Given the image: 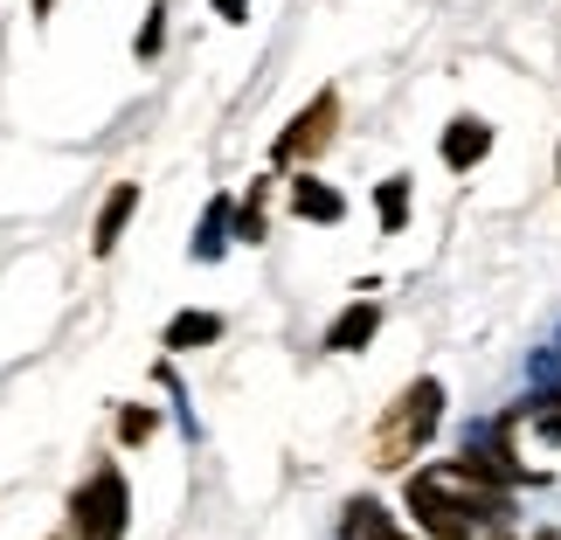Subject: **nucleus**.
<instances>
[{
	"instance_id": "1",
	"label": "nucleus",
	"mask_w": 561,
	"mask_h": 540,
	"mask_svg": "<svg viewBox=\"0 0 561 540\" xmlns=\"http://www.w3.org/2000/svg\"><path fill=\"white\" fill-rule=\"evenodd\" d=\"M409 513L430 540H471L479 520H506V492H485L465 464H423L409 479Z\"/></svg>"
},
{
	"instance_id": "2",
	"label": "nucleus",
	"mask_w": 561,
	"mask_h": 540,
	"mask_svg": "<svg viewBox=\"0 0 561 540\" xmlns=\"http://www.w3.org/2000/svg\"><path fill=\"white\" fill-rule=\"evenodd\" d=\"M437 423H444V381H430V375L409 381L375 423V464H388V471L416 464V450L437 437Z\"/></svg>"
},
{
	"instance_id": "3",
	"label": "nucleus",
	"mask_w": 561,
	"mask_h": 540,
	"mask_svg": "<svg viewBox=\"0 0 561 540\" xmlns=\"http://www.w3.org/2000/svg\"><path fill=\"white\" fill-rule=\"evenodd\" d=\"M125 520H133V492H125V471L104 464L70 492V533L77 540H125Z\"/></svg>"
},
{
	"instance_id": "4",
	"label": "nucleus",
	"mask_w": 561,
	"mask_h": 540,
	"mask_svg": "<svg viewBox=\"0 0 561 540\" xmlns=\"http://www.w3.org/2000/svg\"><path fill=\"white\" fill-rule=\"evenodd\" d=\"M333 133H340V91H319L306 112H298L285 133H277V160H285V166H291V160H319V153L333 146Z\"/></svg>"
},
{
	"instance_id": "5",
	"label": "nucleus",
	"mask_w": 561,
	"mask_h": 540,
	"mask_svg": "<svg viewBox=\"0 0 561 540\" xmlns=\"http://www.w3.org/2000/svg\"><path fill=\"white\" fill-rule=\"evenodd\" d=\"M133 208H139V181H112V194H104V208H98V222H91V250H98V256L118 250V235H125V222H133Z\"/></svg>"
},
{
	"instance_id": "6",
	"label": "nucleus",
	"mask_w": 561,
	"mask_h": 540,
	"mask_svg": "<svg viewBox=\"0 0 561 540\" xmlns=\"http://www.w3.org/2000/svg\"><path fill=\"white\" fill-rule=\"evenodd\" d=\"M485 153H492V125L485 118H450L444 125V166L450 174H471Z\"/></svg>"
},
{
	"instance_id": "7",
	"label": "nucleus",
	"mask_w": 561,
	"mask_h": 540,
	"mask_svg": "<svg viewBox=\"0 0 561 540\" xmlns=\"http://www.w3.org/2000/svg\"><path fill=\"white\" fill-rule=\"evenodd\" d=\"M375 333H381V306H375V298H354V306L327 326V354H360Z\"/></svg>"
},
{
	"instance_id": "8",
	"label": "nucleus",
	"mask_w": 561,
	"mask_h": 540,
	"mask_svg": "<svg viewBox=\"0 0 561 540\" xmlns=\"http://www.w3.org/2000/svg\"><path fill=\"white\" fill-rule=\"evenodd\" d=\"M291 208H298V222H319V229H333L340 215H347V202H340L327 181H312V174L291 181Z\"/></svg>"
},
{
	"instance_id": "9",
	"label": "nucleus",
	"mask_w": 561,
	"mask_h": 540,
	"mask_svg": "<svg viewBox=\"0 0 561 540\" xmlns=\"http://www.w3.org/2000/svg\"><path fill=\"white\" fill-rule=\"evenodd\" d=\"M229 229H236V202H229V194H215V202L202 208V229H194V256L215 264V256L229 250Z\"/></svg>"
},
{
	"instance_id": "10",
	"label": "nucleus",
	"mask_w": 561,
	"mask_h": 540,
	"mask_svg": "<svg viewBox=\"0 0 561 540\" xmlns=\"http://www.w3.org/2000/svg\"><path fill=\"white\" fill-rule=\"evenodd\" d=\"M340 533H347V540H409L375 499H354V506H347V520H340Z\"/></svg>"
},
{
	"instance_id": "11",
	"label": "nucleus",
	"mask_w": 561,
	"mask_h": 540,
	"mask_svg": "<svg viewBox=\"0 0 561 540\" xmlns=\"http://www.w3.org/2000/svg\"><path fill=\"white\" fill-rule=\"evenodd\" d=\"M215 340H222V319H215V312H181L174 326H167V347H174V354L215 347Z\"/></svg>"
},
{
	"instance_id": "12",
	"label": "nucleus",
	"mask_w": 561,
	"mask_h": 540,
	"mask_svg": "<svg viewBox=\"0 0 561 540\" xmlns=\"http://www.w3.org/2000/svg\"><path fill=\"white\" fill-rule=\"evenodd\" d=\"M375 208H381V235H402V222H409V174H388L375 187Z\"/></svg>"
},
{
	"instance_id": "13",
	"label": "nucleus",
	"mask_w": 561,
	"mask_h": 540,
	"mask_svg": "<svg viewBox=\"0 0 561 540\" xmlns=\"http://www.w3.org/2000/svg\"><path fill=\"white\" fill-rule=\"evenodd\" d=\"M264 187L271 181H256L243 202H236V243H264Z\"/></svg>"
},
{
	"instance_id": "14",
	"label": "nucleus",
	"mask_w": 561,
	"mask_h": 540,
	"mask_svg": "<svg viewBox=\"0 0 561 540\" xmlns=\"http://www.w3.org/2000/svg\"><path fill=\"white\" fill-rule=\"evenodd\" d=\"M160 42H167V8H153V14H146V28H139V42H133V49H139V62H153V56H160Z\"/></svg>"
},
{
	"instance_id": "15",
	"label": "nucleus",
	"mask_w": 561,
	"mask_h": 540,
	"mask_svg": "<svg viewBox=\"0 0 561 540\" xmlns=\"http://www.w3.org/2000/svg\"><path fill=\"white\" fill-rule=\"evenodd\" d=\"M118 437L125 444H146V437H153V409H125V416H118Z\"/></svg>"
},
{
	"instance_id": "16",
	"label": "nucleus",
	"mask_w": 561,
	"mask_h": 540,
	"mask_svg": "<svg viewBox=\"0 0 561 540\" xmlns=\"http://www.w3.org/2000/svg\"><path fill=\"white\" fill-rule=\"evenodd\" d=\"M215 14H222V21H250V0H215Z\"/></svg>"
},
{
	"instance_id": "17",
	"label": "nucleus",
	"mask_w": 561,
	"mask_h": 540,
	"mask_svg": "<svg viewBox=\"0 0 561 540\" xmlns=\"http://www.w3.org/2000/svg\"><path fill=\"white\" fill-rule=\"evenodd\" d=\"M49 8H56V0H35V14H49Z\"/></svg>"
},
{
	"instance_id": "18",
	"label": "nucleus",
	"mask_w": 561,
	"mask_h": 540,
	"mask_svg": "<svg viewBox=\"0 0 561 540\" xmlns=\"http://www.w3.org/2000/svg\"><path fill=\"white\" fill-rule=\"evenodd\" d=\"M534 540H561V533H548V527H541V533H534Z\"/></svg>"
}]
</instances>
